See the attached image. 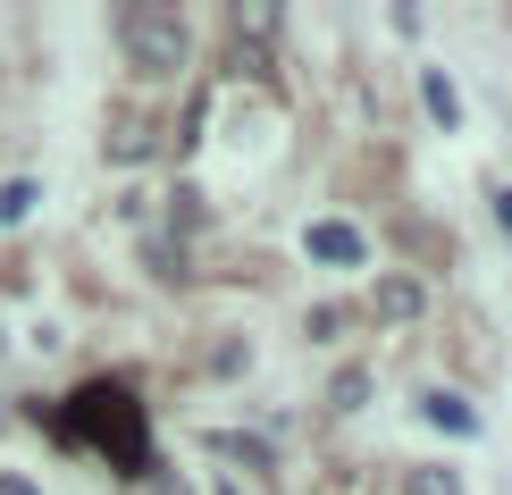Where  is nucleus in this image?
I'll use <instances>...</instances> for the list:
<instances>
[{
	"label": "nucleus",
	"instance_id": "1",
	"mask_svg": "<svg viewBox=\"0 0 512 495\" xmlns=\"http://www.w3.org/2000/svg\"><path fill=\"white\" fill-rule=\"evenodd\" d=\"M68 445H93V454H118L126 479H143L152 470V437H143V403L126 395L118 378H93L84 395H68V412L51 420Z\"/></svg>",
	"mask_w": 512,
	"mask_h": 495
},
{
	"label": "nucleus",
	"instance_id": "2",
	"mask_svg": "<svg viewBox=\"0 0 512 495\" xmlns=\"http://www.w3.org/2000/svg\"><path fill=\"white\" fill-rule=\"evenodd\" d=\"M118 42L143 76H177L185 68V17L177 9H118Z\"/></svg>",
	"mask_w": 512,
	"mask_h": 495
},
{
	"label": "nucleus",
	"instance_id": "3",
	"mask_svg": "<svg viewBox=\"0 0 512 495\" xmlns=\"http://www.w3.org/2000/svg\"><path fill=\"white\" fill-rule=\"evenodd\" d=\"M303 252H311V261H336V269H353V261H361V235H353L345 219H311Z\"/></svg>",
	"mask_w": 512,
	"mask_h": 495
},
{
	"label": "nucleus",
	"instance_id": "4",
	"mask_svg": "<svg viewBox=\"0 0 512 495\" xmlns=\"http://www.w3.org/2000/svg\"><path fill=\"white\" fill-rule=\"evenodd\" d=\"M420 412H429L437 428H454V437H471V428H479V412H471L462 395H420Z\"/></svg>",
	"mask_w": 512,
	"mask_h": 495
},
{
	"label": "nucleus",
	"instance_id": "5",
	"mask_svg": "<svg viewBox=\"0 0 512 495\" xmlns=\"http://www.w3.org/2000/svg\"><path fill=\"white\" fill-rule=\"evenodd\" d=\"M420 311V286L412 277H387V286H378V319H412Z\"/></svg>",
	"mask_w": 512,
	"mask_h": 495
},
{
	"label": "nucleus",
	"instance_id": "6",
	"mask_svg": "<svg viewBox=\"0 0 512 495\" xmlns=\"http://www.w3.org/2000/svg\"><path fill=\"white\" fill-rule=\"evenodd\" d=\"M420 101H429V118H445V126L462 118V101H454V84H445V76H420Z\"/></svg>",
	"mask_w": 512,
	"mask_h": 495
},
{
	"label": "nucleus",
	"instance_id": "7",
	"mask_svg": "<svg viewBox=\"0 0 512 495\" xmlns=\"http://www.w3.org/2000/svg\"><path fill=\"white\" fill-rule=\"evenodd\" d=\"M26 210H34V185H26V177H9V185H0V219L17 227V219H26Z\"/></svg>",
	"mask_w": 512,
	"mask_h": 495
},
{
	"label": "nucleus",
	"instance_id": "8",
	"mask_svg": "<svg viewBox=\"0 0 512 495\" xmlns=\"http://www.w3.org/2000/svg\"><path fill=\"white\" fill-rule=\"evenodd\" d=\"M412 495H462V479H454V470H445V479H437V470H420Z\"/></svg>",
	"mask_w": 512,
	"mask_h": 495
},
{
	"label": "nucleus",
	"instance_id": "9",
	"mask_svg": "<svg viewBox=\"0 0 512 495\" xmlns=\"http://www.w3.org/2000/svg\"><path fill=\"white\" fill-rule=\"evenodd\" d=\"M496 219H504V227H512V185H504V193H496Z\"/></svg>",
	"mask_w": 512,
	"mask_h": 495
}]
</instances>
